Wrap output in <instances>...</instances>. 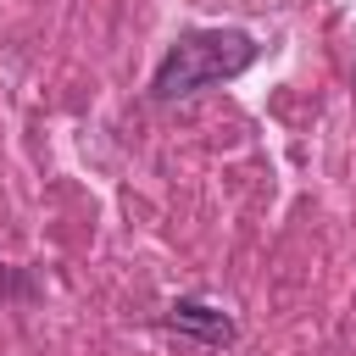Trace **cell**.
<instances>
[{"instance_id":"obj_1","label":"cell","mask_w":356,"mask_h":356,"mask_svg":"<svg viewBox=\"0 0 356 356\" xmlns=\"http://www.w3.org/2000/svg\"><path fill=\"white\" fill-rule=\"evenodd\" d=\"M250 61H256V39L250 33H239V28H195V33H178L172 50L161 56L150 95L156 100H189L206 83L239 78Z\"/></svg>"},{"instance_id":"obj_2","label":"cell","mask_w":356,"mask_h":356,"mask_svg":"<svg viewBox=\"0 0 356 356\" xmlns=\"http://www.w3.org/2000/svg\"><path fill=\"white\" fill-rule=\"evenodd\" d=\"M167 328H172V334H195L200 345H228V339H234V323H228L222 312L200 306V300H178V306L167 312Z\"/></svg>"}]
</instances>
